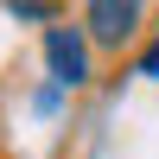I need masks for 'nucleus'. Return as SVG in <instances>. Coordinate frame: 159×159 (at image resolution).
Here are the masks:
<instances>
[{"instance_id":"3","label":"nucleus","mask_w":159,"mask_h":159,"mask_svg":"<svg viewBox=\"0 0 159 159\" xmlns=\"http://www.w3.org/2000/svg\"><path fill=\"white\" fill-rule=\"evenodd\" d=\"M51 13H57L51 0H13V19H51Z\"/></svg>"},{"instance_id":"2","label":"nucleus","mask_w":159,"mask_h":159,"mask_svg":"<svg viewBox=\"0 0 159 159\" xmlns=\"http://www.w3.org/2000/svg\"><path fill=\"white\" fill-rule=\"evenodd\" d=\"M147 19V0H83V32L96 51H127Z\"/></svg>"},{"instance_id":"5","label":"nucleus","mask_w":159,"mask_h":159,"mask_svg":"<svg viewBox=\"0 0 159 159\" xmlns=\"http://www.w3.org/2000/svg\"><path fill=\"white\" fill-rule=\"evenodd\" d=\"M7 7H13V0H7Z\"/></svg>"},{"instance_id":"4","label":"nucleus","mask_w":159,"mask_h":159,"mask_svg":"<svg viewBox=\"0 0 159 159\" xmlns=\"http://www.w3.org/2000/svg\"><path fill=\"white\" fill-rule=\"evenodd\" d=\"M140 76H159V38H153L147 51H140Z\"/></svg>"},{"instance_id":"1","label":"nucleus","mask_w":159,"mask_h":159,"mask_svg":"<svg viewBox=\"0 0 159 159\" xmlns=\"http://www.w3.org/2000/svg\"><path fill=\"white\" fill-rule=\"evenodd\" d=\"M45 70H51L57 89H83L89 83V32H83V19L45 25Z\"/></svg>"}]
</instances>
